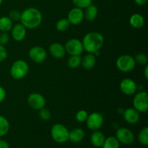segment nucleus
I'll return each instance as SVG.
<instances>
[{
	"mask_svg": "<svg viewBox=\"0 0 148 148\" xmlns=\"http://www.w3.org/2000/svg\"><path fill=\"white\" fill-rule=\"evenodd\" d=\"M28 64L23 59H18L13 62L10 70L11 77L16 80H20L25 77L28 74Z\"/></svg>",
	"mask_w": 148,
	"mask_h": 148,
	"instance_id": "7ed1b4c3",
	"label": "nucleus"
},
{
	"mask_svg": "<svg viewBox=\"0 0 148 148\" xmlns=\"http://www.w3.org/2000/svg\"><path fill=\"white\" fill-rule=\"evenodd\" d=\"M96 64V56L93 53H89L82 58L81 66L86 70H90Z\"/></svg>",
	"mask_w": 148,
	"mask_h": 148,
	"instance_id": "f3484780",
	"label": "nucleus"
},
{
	"mask_svg": "<svg viewBox=\"0 0 148 148\" xmlns=\"http://www.w3.org/2000/svg\"><path fill=\"white\" fill-rule=\"evenodd\" d=\"M119 88L121 92L127 95H132L138 91V85L131 78H124L121 81Z\"/></svg>",
	"mask_w": 148,
	"mask_h": 148,
	"instance_id": "f8f14e48",
	"label": "nucleus"
},
{
	"mask_svg": "<svg viewBox=\"0 0 148 148\" xmlns=\"http://www.w3.org/2000/svg\"><path fill=\"white\" fill-rule=\"evenodd\" d=\"M8 53H7V51L4 46L0 44V62H2L7 59Z\"/></svg>",
	"mask_w": 148,
	"mask_h": 148,
	"instance_id": "72a5a7b5",
	"label": "nucleus"
},
{
	"mask_svg": "<svg viewBox=\"0 0 148 148\" xmlns=\"http://www.w3.org/2000/svg\"><path fill=\"white\" fill-rule=\"evenodd\" d=\"M130 24L132 27L135 29H140L145 25V18L141 14L134 13L130 17Z\"/></svg>",
	"mask_w": 148,
	"mask_h": 148,
	"instance_id": "aec40b11",
	"label": "nucleus"
},
{
	"mask_svg": "<svg viewBox=\"0 0 148 148\" xmlns=\"http://www.w3.org/2000/svg\"><path fill=\"white\" fill-rule=\"evenodd\" d=\"M71 24L66 18H62L58 20L56 23V28L59 32H64L70 27Z\"/></svg>",
	"mask_w": 148,
	"mask_h": 148,
	"instance_id": "a878e982",
	"label": "nucleus"
},
{
	"mask_svg": "<svg viewBox=\"0 0 148 148\" xmlns=\"http://www.w3.org/2000/svg\"><path fill=\"white\" fill-rule=\"evenodd\" d=\"M85 132L81 128H75L69 131V140L74 143H79L83 140Z\"/></svg>",
	"mask_w": 148,
	"mask_h": 148,
	"instance_id": "a211bd4d",
	"label": "nucleus"
},
{
	"mask_svg": "<svg viewBox=\"0 0 148 148\" xmlns=\"http://www.w3.org/2000/svg\"><path fill=\"white\" fill-rule=\"evenodd\" d=\"M124 121L130 124H135L139 122L140 119V112L134 108H127L124 110L122 113Z\"/></svg>",
	"mask_w": 148,
	"mask_h": 148,
	"instance_id": "2eb2a0df",
	"label": "nucleus"
},
{
	"mask_svg": "<svg viewBox=\"0 0 148 148\" xmlns=\"http://www.w3.org/2000/svg\"><path fill=\"white\" fill-rule=\"evenodd\" d=\"M66 19L71 25H77L80 24L84 20V10L76 7H73L68 12Z\"/></svg>",
	"mask_w": 148,
	"mask_h": 148,
	"instance_id": "ddd939ff",
	"label": "nucleus"
},
{
	"mask_svg": "<svg viewBox=\"0 0 148 148\" xmlns=\"http://www.w3.org/2000/svg\"><path fill=\"white\" fill-rule=\"evenodd\" d=\"M133 108L140 113H145L148 110V94L144 90L137 92L133 98Z\"/></svg>",
	"mask_w": 148,
	"mask_h": 148,
	"instance_id": "423d86ee",
	"label": "nucleus"
},
{
	"mask_svg": "<svg viewBox=\"0 0 148 148\" xmlns=\"http://www.w3.org/2000/svg\"><path fill=\"white\" fill-rule=\"evenodd\" d=\"M69 131L64 125L62 124H55L51 129V136L56 143L63 144L69 141Z\"/></svg>",
	"mask_w": 148,
	"mask_h": 148,
	"instance_id": "20e7f679",
	"label": "nucleus"
},
{
	"mask_svg": "<svg viewBox=\"0 0 148 148\" xmlns=\"http://www.w3.org/2000/svg\"><path fill=\"white\" fill-rule=\"evenodd\" d=\"M84 51L98 56L104 43V37L98 32L92 31L85 35L82 40Z\"/></svg>",
	"mask_w": 148,
	"mask_h": 148,
	"instance_id": "f257e3e1",
	"label": "nucleus"
},
{
	"mask_svg": "<svg viewBox=\"0 0 148 148\" xmlns=\"http://www.w3.org/2000/svg\"><path fill=\"white\" fill-rule=\"evenodd\" d=\"M10 31L12 39L17 42H20L24 40L27 35V29L21 23H17L13 25Z\"/></svg>",
	"mask_w": 148,
	"mask_h": 148,
	"instance_id": "4468645a",
	"label": "nucleus"
},
{
	"mask_svg": "<svg viewBox=\"0 0 148 148\" xmlns=\"http://www.w3.org/2000/svg\"><path fill=\"white\" fill-rule=\"evenodd\" d=\"M136 64H137L134 56L129 54H124L119 56L116 62V68L122 72H132L134 69Z\"/></svg>",
	"mask_w": 148,
	"mask_h": 148,
	"instance_id": "39448f33",
	"label": "nucleus"
},
{
	"mask_svg": "<svg viewBox=\"0 0 148 148\" xmlns=\"http://www.w3.org/2000/svg\"><path fill=\"white\" fill-rule=\"evenodd\" d=\"M0 148H10V145L5 140H0Z\"/></svg>",
	"mask_w": 148,
	"mask_h": 148,
	"instance_id": "c9c22d12",
	"label": "nucleus"
},
{
	"mask_svg": "<svg viewBox=\"0 0 148 148\" xmlns=\"http://www.w3.org/2000/svg\"><path fill=\"white\" fill-rule=\"evenodd\" d=\"M66 53L70 56H81L84 51L82 40L77 38H70L64 45Z\"/></svg>",
	"mask_w": 148,
	"mask_h": 148,
	"instance_id": "0eeeda50",
	"label": "nucleus"
},
{
	"mask_svg": "<svg viewBox=\"0 0 148 148\" xmlns=\"http://www.w3.org/2000/svg\"><path fill=\"white\" fill-rule=\"evenodd\" d=\"M134 58V60H135L136 64H138L142 65V66H145V65L147 64L148 56L146 53H137Z\"/></svg>",
	"mask_w": 148,
	"mask_h": 148,
	"instance_id": "cd10ccee",
	"label": "nucleus"
},
{
	"mask_svg": "<svg viewBox=\"0 0 148 148\" xmlns=\"http://www.w3.org/2000/svg\"><path fill=\"white\" fill-rule=\"evenodd\" d=\"M88 116V113L84 109L79 110L75 114V119L79 123H84L86 121Z\"/></svg>",
	"mask_w": 148,
	"mask_h": 148,
	"instance_id": "c756f323",
	"label": "nucleus"
},
{
	"mask_svg": "<svg viewBox=\"0 0 148 148\" xmlns=\"http://www.w3.org/2000/svg\"><path fill=\"white\" fill-rule=\"evenodd\" d=\"M6 95H7V92H6L5 89L0 85V103L4 101Z\"/></svg>",
	"mask_w": 148,
	"mask_h": 148,
	"instance_id": "f704fd0d",
	"label": "nucleus"
},
{
	"mask_svg": "<svg viewBox=\"0 0 148 148\" xmlns=\"http://www.w3.org/2000/svg\"><path fill=\"white\" fill-rule=\"evenodd\" d=\"M85 122L88 128L91 131L99 130L103 124V116L101 113L92 112L90 114H88Z\"/></svg>",
	"mask_w": 148,
	"mask_h": 148,
	"instance_id": "1a4fd4ad",
	"label": "nucleus"
},
{
	"mask_svg": "<svg viewBox=\"0 0 148 148\" xmlns=\"http://www.w3.org/2000/svg\"><path fill=\"white\" fill-rule=\"evenodd\" d=\"M134 3L138 6H144L147 4L148 0H134Z\"/></svg>",
	"mask_w": 148,
	"mask_h": 148,
	"instance_id": "e433bc0d",
	"label": "nucleus"
},
{
	"mask_svg": "<svg viewBox=\"0 0 148 148\" xmlns=\"http://www.w3.org/2000/svg\"><path fill=\"white\" fill-rule=\"evenodd\" d=\"M3 1H4V0H0V6H1V4H2Z\"/></svg>",
	"mask_w": 148,
	"mask_h": 148,
	"instance_id": "58836bf2",
	"label": "nucleus"
},
{
	"mask_svg": "<svg viewBox=\"0 0 148 148\" xmlns=\"http://www.w3.org/2000/svg\"><path fill=\"white\" fill-rule=\"evenodd\" d=\"M85 10L84 11V19H85L88 21H93L98 16V7L94 4H90L88 7H86Z\"/></svg>",
	"mask_w": 148,
	"mask_h": 148,
	"instance_id": "412c9836",
	"label": "nucleus"
},
{
	"mask_svg": "<svg viewBox=\"0 0 148 148\" xmlns=\"http://www.w3.org/2000/svg\"><path fill=\"white\" fill-rule=\"evenodd\" d=\"M13 22L8 16L0 17V31L8 33L13 27Z\"/></svg>",
	"mask_w": 148,
	"mask_h": 148,
	"instance_id": "4be33fe9",
	"label": "nucleus"
},
{
	"mask_svg": "<svg viewBox=\"0 0 148 148\" xmlns=\"http://www.w3.org/2000/svg\"><path fill=\"white\" fill-rule=\"evenodd\" d=\"M49 52L51 55L55 59H62L66 55V50L64 46L61 44L60 43L55 42L51 43L49 48Z\"/></svg>",
	"mask_w": 148,
	"mask_h": 148,
	"instance_id": "dca6fc26",
	"label": "nucleus"
},
{
	"mask_svg": "<svg viewBox=\"0 0 148 148\" xmlns=\"http://www.w3.org/2000/svg\"><path fill=\"white\" fill-rule=\"evenodd\" d=\"M143 75H144L145 78V79H148V65H145V69H144V72H143Z\"/></svg>",
	"mask_w": 148,
	"mask_h": 148,
	"instance_id": "4c0bfd02",
	"label": "nucleus"
},
{
	"mask_svg": "<svg viewBox=\"0 0 148 148\" xmlns=\"http://www.w3.org/2000/svg\"><path fill=\"white\" fill-rule=\"evenodd\" d=\"M28 56L30 60L36 64H40L44 62L47 58V52L41 46H36L30 48L28 52Z\"/></svg>",
	"mask_w": 148,
	"mask_h": 148,
	"instance_id": "9b49d317",
	"label": "nucleus"
},
{
	"mask_svg": "<svg viewBox=\"0 0 148 148\" xmlns=\"http://www.w3.org/2000/svg\"><path fill=\"white\" fill-rule=\"evenodd\" d=\"M139 143L141 145L145 146H147L148 145V127H145L144 128L142 129L138 134Z\"/></svg>",
	"mask_w": 148,
	"mask_h": 148,
	"instance_id": "bb28decb",
	"label": "nucleus"
},
{
	"mask_svg": "<svg viewBox=\"0 0 148 148\" xmlns=\"http://www.w3.org/2000/svg\"><path fill=\"white\" fill-rule=\"evenodd\" d=\"M9 41H10V35L5 32H1V33H0V44L4 46L7 44Z\"/></svg>",
	"mask_w": 148,
	"mask_h": 148,
	"instance_id": "473e14b6",
	"label": "nucleus"
},
{
	"mask_svg": "<svg viewBox=\"0 0 148 148\" xmlns=\"http://www.w3.org/2000/svg\"><path fill=\"white\" fill-rule=\"evenodd\" d=\"M27 102L30 108L36 111H39L44 108L46 103L44 96L38 92H33L30 94L27 98Z\"/></svg>",
	"mask_w": 148,
	"mask_h": 148,
	"instance_id": "9d476101",
	"label": "nucleus"
},
{
	"mask_svg": "<svg viewBox=\"0 0 148 148\" xmlns=\"http://www.w3.org/2000/svg\"><path fill=\"white\" fill-rule=\"evenodd\" d=\"M116 138L118 140L119 143L125 145H130L134 142L135 136L130 129L119 127L116 132Z\"/></svg>",
	"mask_w": 148,
	"mask_h": 148,
	"instance_id": "6e6552de",
	"label": "nucleus"
},
{
	"mask_svg": "<svg viewBox=\"0 0 148 148\" xmlns=\"http://www.w3.org/2000/svg\"><path fill=\"white\" fill-rule=\"evenodd\" d=\"M8 17L11 19L12 22H18L20 20L21 12L17 10H12L10 12Z\"/></svg>",
	"mask_w": 148,
	"mask_h": 148,
	"instance_id": "2f4dec72",
	"label": "nucleus"
},
{
	"mask_svg": "<svg viewBox=\"0 0 148 148\" xmlns=\"http://www.w3.org/2000/svg\"><path fill=\"white\" fill-rule=\"evenodd\" d=\"M43 20L42 13L36 7H28L21 12L20 23L23 24L26 29H36L40 25Z\"/></svg>",
	"mask_w": 148,
	"mask_h": 148,
	"instance_id": "f03ea898",
	"label": "nucleus"
},
{
	"mask_svg": "<svg viewBox=\"0 0 148 148\" xmlns=\"http://www.w3.org/2000/svg\"><path fill=\"white\" fill-rule=\"evenodd\" d=\"M72 4L75 7L84 10L92 4V0H72Z\"/></svg>",
	"mask_w": 148,
	"mask_h": 148,
	"instance_id": "c85d7f7f",
	"label": "nucleus"
},
{
	"mask_svg": "<svg viewBox=\"0 0 148 148\" xmlns=\"http://www.w3.org/2000/svg\"><path fill=\"white\" fill-rule=\"evenodd\" d=\"M10 124L7 118L0 115V137L5 136L9 132Z\"/></svg>",
	"mask_w": 148,
	"mask_h": 148,
	"instance_id": "5701e85b",
	"label": "nucleus"
},
{
	"mask_svg": "<svg viewBox=\"0 0 148 148\" xmlns=\"http://www.w3.org/2000/svg\"><path fill=\"white\" fill-rule=\"evenodd\" d=\"M38 116L42 121H47L51 119V111H49L48 108H46L44 107V108H41L40 110H39Z\"/></svg>",
	"mask_w": 148,
	"mask_h": 148,
	"instance_id": "7c9ffc66",
	"label": "nucleus"
},
{
	"mask_svg": "<svg viewBox=\"0 0 148 148\" xmlns=\"http://www.w3.org/2000/svg\"><path fill=\"white\" fill-rule=\"evenodd\" d=\"M102 148H119L120 143L118 141L116 137H108V138L105 139L103 144Z\"/></svg>",
	"mask_w": 148,
	"mask_h": 148,
	"instance_id": "b1692460",
	"label": "nucleus"
},
{
	"mask_svg": "<svg viewBox=\"0 0 148 148\" xmlns=\"http://www.w3.org/2000/svg\"><path fill=\"white\" fill-rule=\"evenodd\" d=\"M105 136L99 130L93 131L90 136V143L94 147H101L104 141H105Z\"/></svg>",
	"mask_w": 148,
	"mask_h": 148,
	"instance_id": "6ab92c4d",
	"label": "nucleus"
},
{
	"mask_svg": "<svg viewBox=\"0 0 148 148\" xmlns=\"http://www.w3.org/2000/svg\"><path fill=\"white\" fill-rule=\"evenodd\" d=\"M82 57L80 56H70L67 60V65L71 69H77L81 66Z\"/></svg>",
	"mask_w": 148,
	"mask_h": 148,
	"instance_id": "393cba45",
	"label": "nucleus"
}]
</instances>
